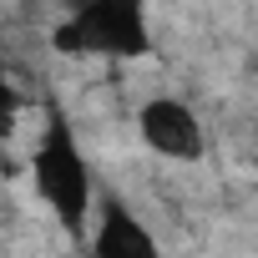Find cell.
<instances>
[{
	"label": "cell",
	"instance_id": "3957f363",
	"mask_svg": "<svg viewBox=\"0 0 258 258\" xmlns=\"http://www.w3.org/2000/svg\"><path fill=\"white\" fill-rule=\"evenodd\" d=\"M137 137L152 157L162 162H203L208 157V132H203V116L182 101V96H147L137 106Z\"/></svg>",
	"mask_w": 258,
	"mask_h": 258
},
{
	"label": "cell",
	"instance_id": "8992f818",
	"mask_svg": "<svg viewBox=\"0 0 258 258\" xmlns=\"http://www.w3.org/2000/svg\"><path fill=\"white\" fill-rule=\"evenodd\" d=\"M66 6H76V0H66Z\"/></svg>",
	"mask_w": 258,
	"mask_h": 258
},
{
	"label": "cell",
	"instance_id": "277c9868",
	"mask_svg": "<svg viewBox=\"0 0 258 258\" xmlns=\"http://www.w3.org/2000/svg\"><path fill=\"white\" fill-rule=\"evenodd\" d=\"M86 253L91 258H167L147 218L126 198H101L86 228Z\"/></svg>",
	"mask_w": 258,
	"mask_h": 258
},
{
	"label": "cell",
	"instance_id": "7a4b0ae2",
	"mask_svg": "<svg viewBox=\"0 0 258 258\" xmlns=\"http://www.w3.org/2000/svg\"><path fill=\"white\" fill-rule=\"evenodd\" d=\"M51 51L76 61H147L152 41V0H76L51 26Z\"/></svg>",
	"mask_w": 258,
	"mask_h": 258
},
{
	"label": "cell",
	"instance_id": "6da1fadb",
	"mask_svg": "<svg viewBox=\"0 0 258 258\" xmlns=\"http://www.w3.org/2000/svg\"><path fill=\"white\" fill-rule=\"evenodd\" d=\"M31 187H36L41 208L56 218V228H66V233L91 228L96 177H91V162H86L81 137L71 126V111L56 96L41 111V132H36V147H31Z\"/></svg>",
	"mask_w": 258,
	"mask_h": 258
},
{
	"label": "cell",
	"instance_id": "5b68a950",
	"mask_svg": "<svg viewBox=\"0 0 258 258\" xmlns=\"http://www.w3.org/2000/svg\"><path fill=\"white\" fill-rule=\"evenodd\" d=\"M21 111H26V96L16 86V76L6 71V61H0V147H6L16 137V126H21Z\"/></svg>",
	"mask_w": 258,
	"mask_h": 258
}]
</instances>
